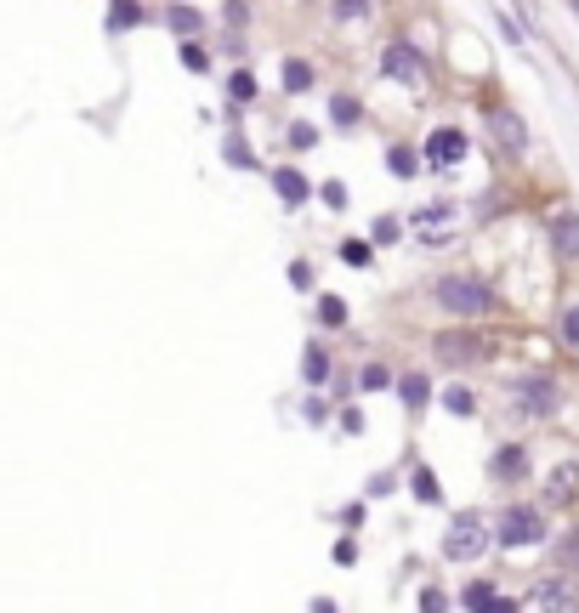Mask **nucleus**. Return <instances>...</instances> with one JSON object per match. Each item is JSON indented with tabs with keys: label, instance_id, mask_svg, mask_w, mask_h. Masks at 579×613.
I'll list each match as a JSON object with an SVG mask.
<instances>
[{
	"label": "nucleus",
	"instance_id": "nucleus-1",
	"mask_svg": "<svg viewBox=\"0 0 579 613\" xmlns=\"http://www.w3.org/2000/svg\"><path fill=\"white\" fill-rule=\"evenodd\" d=\"M438 301L449 307V313H460V318H483L494 307V290L483 279H472V273H443V279H438Z\"/></svg>",
	"mask_w": 579,
	"mask_h": 613
},
{
	"label": "nucleus",
	"instance_id": "nucleus-2",
	"mask_svg": "<svg viewBox=\"0 0 579 613\" xmlns=\"http://www.w3.org/2000/svg\"><path fill=\"white\" fill-rule=\"evenodd\" d=\"M483 551H489V523H483L477 511H460L455 528L443 534V557L449 562H472V557H483Z\"/></svg>",
	"mask_w": 579,
	"mask_h": 613
},
{
	"label": "nucleus",
	"instance_id": "nucleus-3",
	"mask_svg": "<svg viewBox=\"0 0 579 613\" xmlns=\"http://www.w3.org/2000/svg\"><path fill=\"white\" fill-rule=\"evenodd\" d=\"M545 534V523H540V511L534 506H511L506 517H500V528H494V540L506 545V551H517V545H534Z\"/></svg>",
	"mask_w": 579,
	"mask_h": 613
},
{
	"label": "nucleus",
	"instance_id": "nucleus-4",
	"mask_svg": "<svg viewBox=\"0 0 579 613\" xmlns=\"http://www.w3.org/2000/svg\"><path fill=\"white\" fill-rule=\"evenodd\" d=\"M534 613H579V591L562 574L540 579V585H534Z\"/></svg>",
	"mask_w": 579,
	"mask_h": 613
},
{
	"label": "nucleus",
	"instance_id": "nucleus-5",
	"mask_svg": "<svg viewBox=\"0 0 579 613\" xmlns=\"http://www.w3.org/2000/svg\"><path fill=\"white\" fill-rule=\"evenodd\" d=\"M466 159V131H455V125H438L432 137H426V165H460Z\"/></svg>",
	"mask_w": 579,
	"mask_h": 613
},
{
	"label": "nucleus",
	"instance_id": "nucleus-6",
	"mask_svg": "<svg viewBox=\"0 0 579 613\" xmlns=\"http://www.w3.org/2000/svg\"><path fill=\"white\" fill-rule=\"evenodd\" d=\"M557 381H517V409H523V415H551V409H557Z\"/></svg>",
	"mask_w": 579,
	"mask_h": 613
},
{
	"label": "nucleus",
	"instance_id": "nucleus-7",
	"mask_svg": "<svg viewBox=\"0 0 579 613\" xmlns=\"http://www.w3.org/2000/svg\"><path fill=\"white\" fill-rule=\"evenodd\" d=\"M381 69H386V80H409V86H415V80L426 74L421 57H415V46H404V40H398V46H386Z\"/></svg>",
	"mask_w": 579,
	"mask_h": 613
},
{
	"label": "nucleus",
	"instance_id": "nucleus-8",
	"mask_svg": "<svg viewBox=\"0 0 579 613\" xmlns=\"http://www.w3.org/2000/svg\"><path fill=\"white\" fill-rule=\"evenodd\" d=\"M551 245H557L562 262H579V216L574 211H557V216H551Z\"/></svg>",
	"mask_w": 579,
	"mask_h": 613
},
{
	"label": "nucleus",
	"instance_id": "nucleus-9",
	"mask_svg": "<svg viewBox=\"0 0 579 613\" xmlns=\"http://www.w3.org/2000/svg\"><path fill=\"white\" fill-rule=\"evenodd\" d=\"M432 347H438L443 364H477V358H483V341H477V335H438Z\"/></svg>",
	"mask_w": 579,
	"mask_h": 613
},
{
	"label": "nucleus",
	"instance_id": "nucleus-10",
	"mask_svg": "<svg viewBox=\"0 0 579 613\" xmlns=\"http://www.w3.org/2000/svg\"><path fill=\"white\" fill-rule=\"evenodd\" d=\"M415 228H421L426 245H438L443 233L455 228V211H449V205H426V211H415Z\"/></svg>",
	"mask_w": 579,
	"mask_h": 613
},
{
	"label": "nucleus",
	"instance_id": "nucleus-11",
	"mask_svg": "<svg viewBox=\"0 0 579 613\" xmlns=\"http://www.w3.org/2000/svg\"><path fill=\"white\" fill-rule=\"evenodd\" d=\"M574 483H579V460H562L557 472H551V483H545V500H551V506H562V500L574 494Z\"/></svg>",
	"mask_w": 579,
	"mask_h": 613
},
{
	"label": "nucleus",
	"instance_id": "nucleus-12",
	"mask_svg": "<svg viewBox=\"0 0 579 613\" xmlns=\"http://www.w3.org/2000/svg\"><path fill=\"white\" fill-rule=\"evenodd\" d=\"M273 188H279L284 205H301V199H307V176H301L296 165H284V171H273Z\"/></svg>",
	"mask_w": 579,
	"mask_h": 613
},
{
	"label": "nucleus",
	"instance_id": "nucleus-13",
	"mask_svg": "<svg viewBox=\"0 0 579 613\" xmlns=\"http://www.w3.org/2000/svg\"><path fill=\"white\" fill-rule=\"evenodd\" d=\"M494 137L506 142V148H528V131H523V120H517V114H511V108H500V114H494Z\"/></svg>",
	"mask_w": 579,
	"mask_h": 613
},
{
	"label": "nucleus",
	"instance_id": "nucleus-14",
	"mask_svg": "<svg viewBox=\"0 0 579 613\" xmlns=\"http://www.w3.org/2000/svg\"><path fill=\"white\" fill-rule=\"evenodd\" d=\"M523 466H528V460H523V449H517V443L494 455V477H506V483H511V477H523Z\"/></svg>",
	"mask_w": 579,
	"mask_h": 613
},
{
	"label": "nucleus",
	"instance_id": "nucleus-15",
	"mask_svg": "<svg viewBox=\"0 0 579 613\" xmlns=\"http://www.w3.org/2000/svg\"><path fill=\"white\" fill-rule=\"evenodd\" d=\"M301 375H307V381H324V375H330V358H324V347H307V352H301Z\"/></svg>",
	"mask_w": 579,
	"mask_h": 613
},
{
	"label": "nucleus",
	"instance_id": "nucleus-16",
	"mask_svg": "<svg viewBox=\"0 0 579 613\" xmlns=\"http://www.w3.org/2000/svg\"><path fill=\"white\" fill-rule=\"evenodd\" d=\"M307 86H313V69H307L301 57H290V63H284V91H307Z\"/></svg>",
	"mask_w": 579,
	"mask_h": 613
},
{
	"label": "nucleus",
	"instance_id": "nucleus-17",
	"mask_svg": "<svg viewBox=\"0 0 579 613\" xmlns=\"http://www.w3.org/2000/svg\"><path fill=\"white\" fill-rule=\"evenodd\" d=\"M341 262H347V267H369V262H375L369 239H347V245H341Z\"/></svg>",
	"mask_w": 579,
	"mask_h": 613
},
{
	"label": "nucleus",
	"instance_id": "nucleus-18",
	"mask_svg": "<svg viewBox=\"0 0 579 613\" xmlns=\"http://www.w3.org/2000/svg\"><path fill=\"white\" fill-rule=\"evenodd\" d=\"M398 392H404V403H409V409H421L432 386H426V375H404V381H398Z\"/></svg>",
	"mask_w": 579,
	"mask_h": 613
},
{
	"label": "nucleus",
	"instance_id": "nucleus-19",
	"mask_svg": "<svg viewBox=\"0 0 579 613\" xmlns=\"http://www.w3.org/2000/svg\"><path fill=\"white\" fill-rule=\"evenodd\" d=\"M489 602H494V591L483 585V579H472V585H466V608H472V613H489Z\"/></svg>",
	"mask_w": 579,
	"mask_h": 613
},
{
	"label": "nucleus",
	"instance_id": "nucleus-20",
	"mask_svg": "<svg viewBox=\"0 0 579 613\" xmlns=\"http://www.w3.org/2000/svg\"><path fill=\"white\" fill-rule=\"evenodd\" d=\"M386 165H392V176H415V171H421L409 148H392V154H386Z\"/></svg>",
	"mask_w": 579,
	"mask_h": 613
},
{
	"label": "nucleus",
	"instance_id": "nucleus-21",
	"mask_svg": "<svg viewBox=\"0 0 579 613\" xmlns=\"http://www.w3.org/2000/svg\"><path fill=\"white\" fill-rule=\"evenodd\" d=\"M318 318H324L330 330H335V324H347V301H341V296H324V307H318Z\"/></svg>",
	"mask_w": 579,
	"mask_h": 613
},
{
	"label": "nucleus",
	"instance_id": "nucleus-22",
	"mask_svg": "<svg viewBox=\"0 0 579 613\" xmlns=\"http://www.w3.org/2000/svg\"><path fill=\"white\" fill-rule=\"evenodd\" d=\"M415 500H426V506L438 500V477L426 472V466H421V472H415Z\"/></svg>",
	"mask_w": 579,
	"mask_h": 613
},
{
	"label": "nucleus",
	"instance_id": "nucleus-23",
	"mask_svg": "<svg viewBox=\"0 0 579 613\" xmlns=\"http://www.w3.org/2000/svg\"><path fill=\"white\" fill-rule=\"evenodd\" d=\"M562 341H568V347L579 352V301L568 307V313H562Z\"/></svg>",
	"mask_w": 579,
	"mask_h": 613
},
{
	"label": "nucleus",
	"instance_id": "nucleus-24",
	"mask_svg": "<svg viewBox=\"0 0 579 613\" xmlns=\"http://www.w3.org/2000/svg\"><path fill=\"white\" fill-rule=\"evenodd\" d=\"M421 613H449V596H443L438 585H426V591H421Z\"/></svg>",
	"mask_w": 579,
	"mask_h": 613
},
{
	"label": "nucleus",
	"instance_id": "nucleus-25",
	"mask_svg": "<svg viewBox=\"0 0 579 613\" xmlns=\"http://www.w3.org/2000/svg\"><path fill=\"white\" fill-rule=\"evenodd\" d=\"M228 91H233V103H250V97H256V80H250V74H233Z\"/></svg>",
	"mask_w": 579,
	"mask_h": 613
},
{
	"label": "nucleus",
	"instance_id": "nucleus-26",
	"mask_svg": "<svg viewBox=\"0 0 579 613\" xmlns=\"http://www.w3.org/2000/svg\"><path fill=\"white\" fill-rule=\"evenodd\" d=\"M137 18H142L137 6H114V12H108V29H131Z\"/></svg>",
	"mask_w": 579,
	"mask_h": 613
},
{
	"label": "nucleus",
	"instance_id": "nucleus-27",
	"mask_svg": "<svg viewBox=\"0 0 579 613\" xmlns=\"http://www.w3.org/2000/svg\"><path fill=\"white\" fill-rule=\"evenodd\" d=\"M182 63H188L193 74H205V69H211V57L199 52V46H182Z\"/></svg>",
	"mask_w": 579,
	"mask_h": 613
},
{
	"label": "nucleus",
	"instance_id": "nucleus-28",
	"mask_svg": "<svg viewBox=\"0 0 579 613\" xmlns=\"http://www.w3.org/2000/svg\"><path fill=\"white\" fill-rule=\"evenodd\" d=\"M443 403H449L455 415H472V392H460V386H455V392H443Z\"/></svg>",
	"mask_w": 579,
	"mask_h": 613
},
{
	"label": "nucleus",
	"instance_id": "nucleus-29",
	"mask_svg": "<svg viewBox=\"0 0 579 613\" xmlns=\"http://www.w3.org/2000/svg\"><path fill=\"white\" fill-rule=\"evenodd\" d=\"M318 193H324V205H335V211L347 205V188H341V182H324V188H318Z\"/></svg>",
	"mask_w": 579,
	"mask_h": 613
},
{
	"label": "nucleus",
	"instance_id": "nucleus-30",
	"mask_svg": "<svg viewBox=\"0 0 579 613\" xmlns=\"http://www.w3.org/2000/svg\"><path fill=\"white\" fill-rule=\"evenodd\" d=\"M335 120L352 125V120H358V103H352V97H335Z\"/></svg>",
	"mask_w": 579,
	"mask_h": 613
},
{
	"label": "nucleus",
	"instance_id": "nucleus-31",
	"mask_svg": "<svg viewBox=\"0 0 579 613\" xmlns=\"http://www.w3.org/2000/svg\"><path fill=\"white\" fill-rule=\"evenodd\" d=\"M290 142H296V148H313L318 131H313V125H290Z\"/></svg>",
	"mask_w": 579,
	"mask_h": 613
},
{
	"label": "nucleus",
	"instance_id": "nucleus-32",
	"mask_svg": "<svg viewBox=\"0 0 579 613\" xmlns=\"http://www.w3.org/2000/svg\"><path fill=\"white\" fill-rule=\"evenodd\" d=\"M364 12H369L364 0H352V6H347V0H341V6H335V18H341V23H347V18H364Z\"/></svg>",
	"mask_w": 579,
	"mask_h": 613
},
{
	"label": "nucleus",
	"instance_id": "nucleus-33",
	"mask_svg": "<svg viewBox=\"0 0 579 613\" xmlns=\"http://www.w3.org/2000/svg\"><path fill=\"white\" fill-rule=\"evenodd\" d=\"M386 381H392V375H386L381 364H369V369H364V386H369V392H375V386H386Z\"/></svg>",
	"mask_w": 579,
	"mask_h": 613
},
{
	"label": "nucleus",
	"instance_id": "nucleus-34",
	"mask_svg": "<svg viewBox=\"0 0 579 613\" xmlns=\"http://www.w3.org/2000/svg\"><path fill=\"white\" fill-rule=\"evenodd\" d=\"M335 562H341V568H347V562H358V545L341 540V545H335Z\"/></svg>",
	"mask_w": 579,
	"mask_h": 613
},
{
	"label": "nucleus",
	"instance_id": "nucleus-35",
	"mask_svg": "<svg viewBox=\"0 0 579 613\" xmlns=\"http://www.w3.org/2000/svg\"><path fill=\"white\" fill-rule=\"evenodd\" d=\"M171 23H176V29H193V23H199V18H193L188 6H171Z\"/></svg>",
	"mask_w": 579,
	"mask_h": 613
},
{
	"label": "nucleus",
	"instance_id": "nucleus-36",
	"mask_svg": "<svg viewBox=\"0 0 579 613\" xmlns=\"http://www.w3.org/2000/svg\"><path fill=\"white\" fill-rule=\"evenodd\" d=\"M489 613H517V602H511V596H494V602H489Z\"/></svg>",
	"mask_w": 579,
	"mask_h": 613
}]
</instances>
